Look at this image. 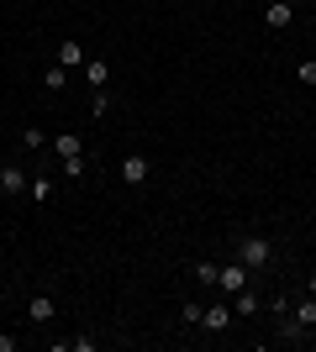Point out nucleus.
Masks as SVG:
<instances>
[{
  "label": "nucleus",
  "mask_w": 316,
  "mask_h": 352,
  "mask_svg": "<svg viewBox=\"0 0 316 352\" xmlns=\"http://www.w3.org/2000/svg\"><path fill=\"white\" fill-rule=\"evenodd\" d=\"M59 168H63V179H85V174H90V168H85V158H74V163H59Z\"/></svg>",
  "instance_id": "6ab92c4d"
},
{
  "label": "nucleus",
  "mask_w": 316,
  "mask_h": 352,
  "mask_svg": "<svg viewBox=\"0 0 316 352\" xmlns=\"http://www.w3.org/2000/svg\"><path fill=\"white\" fill-rule=\"evenodd\" d=\"M258 310H264V300H258V294H248V289H238V294H232V316H242V321H253Z\"/></svg>",
  "instance_id": "6e6552de"
},
{
  "label": "nucleus",
  "mask_w": 316,
  "mask_h": 352,
  "mask_svg": "<svg viewBox=\"0 0 316 352\" xmlns=\"http://www.w3.org/2000/svg\"><path fill=\"white\" fill-rule=\"evenodd\" d=\"M290 316H295V321H301L306 331H311V326H316V294H301V300L290 305Z\"/></svg>",
  "instance_id": "f8f14e48"
},
{
  "label": "nucleus",
  "mask_w": 316,
  "mask_h": 352,
  "mask_svg": "<svg viewBox=\"0 0 316 352\" xmlns=\"http://www.w3.org/2000/svg\"><path fill=\"white\" fill-rule=\"evenodd\" d=\"M200 326H206V331H227V326H232V305H206Z\"/></svg>",
  "instance_id": "9d476101"
},
{
  "label": "nucleus",
  "mask_w": 316,
  "mask_h": 352,
  "mask_svg": "<svg viewBox=\"0 0 316 352\" xmlns=\"http://www.w3.org/2000/svg\"><path fill=\"white\" fill-rule=\"evenodd\" d=\"M0 352H16V337H0Z\"/></svg>",
  "instance_id": "b1692460"
},
{
  "label": "nucleus",
  "mask_w": 316,
  "mask_h": 352,
  "mask_svg": "<svg viewBox=\"0 0 316 352\" xmlns=\"http://www.w3.org/2000/svg\"><path fill=\"white\" fill-rule=\"evenodd\" d=\"M121 179H127V184H148V174H153V163L143 158V153H127V158H121V168H116Z\"/></svg>",
  "instance_id": "423d86ee"
},
{
  "label": "nucleus",
  "mask_w": 316,
  "mask_h": 352,
  "mask_svg": "<svg viewBox=\"0 0 316 352\" xmlns=\"http://www.w3.org/2000/svg\"><path fill=\"white\" fill-rule=\"evenodd\" d=\"M280 337H285L290 347H295V342H306V326L295 321V316H280Z\"/></svg>",
  "instance_id": "4468645a"
},
{
  "label": "nucleus",
  "mask_w": 316,
  "mask_h": 352,
  "mask_svg": "<svg viewBox=\"0 0 316 352\" xmlns=\"http://www.w3.org/2000/svg\"><path fill=\"white\" fill-rule=\"evenodd\" d=\"M27 195H32V206H48V200H53V179H48V174H32Z\"/></svg>",
  "instance_id": "ddd939ff"
},
{
  "label": "nucleus",
  "mask_w": 316,
  "mask_h": 352,
  "mask_svg": "<svg viewBox=\"0 0 316 352\" xmlns=\"http://www.w3.org/2000/svg\"><path fill=\"white\" fill-rule=\"evenodd\" d=\"M306 294H316V268H311V274H306Z\"/></svg>",
  "instance_id": "393cba45"
},
{
  "label": "nucleus",
  "mask_w": 316,
  "mask_h": 352,
  "mask_svg": "<svg viewBox=\"0 0 316 352\" xmlns=\"http://www.w3.org/2000/svg\"><path fill=\"white\" fill-rule=\"evenodd\" d=\"M85 85L105 89V85H111V63H105V58H85Z\"/></svg>",
  "instance_id": "9b49d317"
},
{
  "label": "nucleus",
  "mask_w": 316,
  "mask_h": 352,
  "mask_svg": "<svg viewBox=\"0 0 316 352\" xmlns=\"http://www.w3.org/2000/svg\"><path fill=\"white\" fill-rule=\"evenodd\" d=\"M216 289H222V294L248 289V263H222V268H216Z\"/></svg>",
  "instance_id": "7ed1b4c3"
},
{
  "label": "nucleus",
  "mask_w": 316,
  "mask_h": 352,
  "mask_svg": "<svg viewBox=\"0 0 316 352\" xmlns=\"http://www.w3.org/2000/svg\"><path fill=\"white\" fill-rule=\"evenodd\" d=\"M200 316H206V305H200V300H185V305H180V321H185V326H200Z\"/></svg>",
  "instance_id": "dca6fc26"
},
{
  "label": "nucleus",
  "mask_w": 316,
  "mask_h": 352,
  "mask_svg": "<svg viewBox=\"0 0 316 352\" xmlns=\"http://www.w3.org/2000/svg\"><path fill=\"white\" fill-rule=\"evenodd\" d=\"M105 111H111V95H105V89H95V100H90V116H105Z\"/></svg>",
  "instance_id": "412c9836"
},
{
  "label": "nucleus",
  "mask_w": 316,
  "mask_h": 352,
  "mask_svg": "<svg viewBox=\"0 0 316 352\" xmlns=\"http://www.w3.org/2000/svg\"><path fill=\"white\" fill-rule=\"evenodd\" d=\"M0 184H6V195H11V200H21V195H27V168H21V163H0Z\"/></svg>",
  "instance_id": "39448f33"
},
{
  "label": "nucleus",
  "mask_w": 316,
  "mask_h": 352,
  "mask_svg": "<svg viewBox=\"0 0 316 352\" xmlns=\"http://www.w3.org/2000/svg\"><path fill=\"white\" fill-rule=\"evenodd\" d=\"M216 268H222V263H206V258L196 263V279H200V289H206V284H216Z\"/></svg>",
  "instance_id": "a211bd4d"
},
{
  "label": "nucleus",
  "mask_w": 316,
  "mask_h": 352,
  "mask_svg": "<svg viewBox=\"0 0 316 352\" xmlns=\"http://www.w3.org/2000/svg\"><path fill=\"white\" fill-rule=\"evenodd\" d=\"M264 21H269L274 32H285L290 21H295V6H290V0H269V6H264Z\"/></svg>",
  "instance_id": "0eeeda50"
},
{
  "label": "nucleus",
  "mask_w": 316,
  "mask_h": 352,
  "mask_svg": "<svg viewBox=\"0 0 316 352\" xmlns=\"http://www.w3.org/2000/svg\"><path fill=\"white\" fill-rule=\"evenodd\" d=\"M59 347H74V352H95L101 342H95V337H74V342H59Z\"/></svg>",
  "instance_id": "4be33fe9"
},
{
  "label": "nucleus",
  "mask_w": 316,
  "mask_h": 352,
  "mask_svg": "<svg viewBox=\"0 0 316 352\" xmlns=\"http://www.w3.org/2000/svg\"><path fill=\"white\" fill-rule=\"evenodd\" d=\"M63 85H69V69H59V63H53V69L43 74V89H53V95H59Z\"/></svg>",
  "instance_id": "2eb2a0df"
},
{
  "label": "nucleus",
  "mask_w": 316,
  "mask_h": 352,
  "mask_svg": "<svg viewBox=\"0 0 316 352\" xmlns=\"http://www.w3.org/2000/svg\"><path fill=\"white\" fill-rule=\"evenodd\" d=\"M48 147H53V158H59V163H74V158H85V142H79V132H59Z\"/></svg>",
  "instance_id": "20e7f679"
},
{
  "label": "nucleus",
  "mask_w": 316,
  "mask_h": 352,
  "mask_svg": "<svg viewBox=\"0 0 316 352\" xmlns=\"http://www.w3.org/2000/svg\"><path fill=\"white\" fill-rule=\"evenodd\" d=\"M27 321L32 326H53L59 321V300H53V294H32L27 300Z\"/></svg>",
  "instance_id": "f03ea898"
},
{
  "label": "nucleus",
  "mask_w": 316,
  "mask_h": 352,
  "mask_svg": "<svg viewBox=\"0 0 316 352\" xmlns=\"http://www.w3.org/2000/svg\"><path fill=\"white\" fill-rule=\"evenodd\" d=\"M295 74H301V85H316V58H306V63H301Z\"/></svg>",
  "instance_id": "5701e85b"
},
{
  "label": "nucleus",
  "mask_w": 316,
  "mask_h": 352,
  "mask_svg": "<svg viewBox=\"0 0 316 352\" xmlns=\"http://www.w3.org/2000/svg\"><path fill=\"white\" fill-rule=\"evenodd\" d=\"M6 200H11V195H6V184H0V206H6Z\"/></svg>",
  "instance_id": "a878e982"
},
{
  "label": "nucleus",
  "mask_w": 316,
  "mask_h": 352,
  "mask_svg": "<svg viewBox=\"0 0 316 352\" xmlns=\"http://www.w3.org/2000/svg\"><path fill=\"white\" fill-rule=\"evenodd\" d=\"M264 310H269V316H290V300H285V294H274V300H264Z\"/></svg>",
  "instance_id": "aec40b11"
},
{
  "label": "nucleus",
  "mask_w": 316,
  "mask_h": 352,
  "mask_svg": "<svg viewBox=\"0 0 316 352\" xmlns=\"http://www.w3.org/2000/svg\"><path fill=\"white\" fill-rule=\"evenodd\" d=\"M48 142H53V137L37 132V126H27V132H21V147H32V153H37V147H48Z\"/></svg>",
  "instance_id": "f3484780"
},
{
  "label": "nucleus",
  "mask_w": 316,
  "mask_h": 352,
  "mask_svg": "<svg viewBox=\"0 0 316 352\" xmlns=\"http://www.w3.org/2000/svg\"><path fill=\"white\" fill-rule=\"evenodd\" d=\"M85 58H90V53H85L79 43H59V58L53 63H59V69H85Z\"/></svg>",
  "instance_id": "1a4fd4ad"
},
{
  "label": "nucleus",
  "mask_w": 316,
  "mask_h": 352,
  "mask_svg": "<svg viewBox=\"0 0 316 352\" xmlns=\"http://www.w3.org/2000/svg\"><path fill=\"white\" fill-rule=\"evenodd\" d=\"M238 263H248V268H269V263H274V242H269V236H258V232L238 236Z\"/></svg>",
  "instance_id": "f257e3e1"
}]
</instances>
